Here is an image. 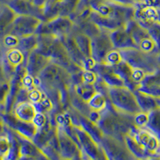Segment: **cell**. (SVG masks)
<instances>
[{
  "mask_svg": "<svg viewBox=\"0 0 160 160\" xmlns=\"http://www.w3.org/2000/svg\"><path fill=\"white\" fill-rule=\"evenodd\" d=\"M97 124L105 135L122 140L125 139L126 135H132L138 129L133 115L116 111L109 102L107 108L101 112Z\"/></svg>",
  "mask_w": 160,
  "mask_h": 160,
  "instance_id": "cell-1",
  "label": "cell"
},
{
  "mask_svg": "<svg viewBox=\"0 0 160 160\" xmlns=\"http://www.w3.org/2000/svg\"><path fill=\"white\" fill-rule=\"evenodd\" d=\"M36 50L51 62L63 67L71 75L83 71L71 59L59 37L38 35V48Z\"/></svg>",
  "mask_w": 160,
  "mask_h": 160,
  "instance_id": "cell-2",
  "label": "cell"
},
{
  "mask_svg": "<svg viewBox=\"0 0 160 160\" xmlns=\"http://www.w3.org/2000/svg\"><path fill=\"white\" fill-rule=\"evenodd\" d=\"M114 109L135 116L142 111L135 92L127 87H108L105 84L102 92Z\"/></svg>",
  "mask_w": 160,
  "mask_h": 160,
  "instance_id": "cell-3",
  "label": "cell"
},
{
  "mask_svg": "<svg viewBox=\"0 0 160 160\" xmlns=\"http://www.w3.org/2000/svg\"><path fill=\"white\" fill-rule=\"evenodd\" d=\"M118 51L123 61L128 62L131 68L142 71L147 75H151L160 68L158 54L147 53L138 48Z\"/></svg>",
  "mask_w": 160,
  "mask_h": 160,
  "instance_id": "cell-4",
  "label": "cell"
},
{
  "mask_svg": "<svg viewBox=\"0 0 160 160\" xmlns=\"http://www.w3.org/2000/svg\"><path fill=\"white\" fill-rule=\"evenodd\" d=\"M125 28L132 37L138 48L147 53L159 54L156 43L151 38L148 30L141 25L136 19L133 18L130 20L126 24Z\"/></svg>",
  "mask_w": 160,
  "mask_h": 160,
  "instance_id": "cell-5",
  "label": "cell"
},
{
  "mask_svg": "<svg viewBox=\"0 0 160 160\" xmlns=\"http://www.w3.org/2000/svg\"><path fill=\"white\" fill-rule=\"evenodd\" d=\"M99 144L109 160H140L131 152L125 139L104 135Z\"/></svg>",
  "mask_w": 160,
  "mask_h": 160,
  "instance_id": "cell-6",
  "label": "cell"
},
{
  "mask_svg": "<svg viewBox=\"0 0 160 160\" xmlns=\"http://www.w3.org/2000/svg\"><path fill=\"white\" fill-rule=\"evenodd\" d=\"M75 28V22L68 16H58L48 21H42L37 35H48L62 37L68 35Z\"/></svg>",
  "mask_w": 160,
  "mask_h": 160,
  "instance_id": "cell-7",
  "label": "cell"
},
{
  "mask_svg": "<svg viewBox=\"0 0 160 160\" xmlns=\"http://www.w3.org/2000/svg\"><path fill=\"white\" fill-rule=\"evenodd\" d=\"M42 20L32 15H17L8 30V34L24 38L36 34Z\"/></svg>",
  "mask_w": 160,
  "mask_h": 160,
  "instance_id": "cell-8",
  "label": "cell"
},
{
  "mask_svg": "<svg viewBox=\"0 0 160 160\" xmlns=\"http://www.w3.org/2000/svg\"><path fill=\"white\" fill-rule=\"evenodd\" d=\"M0 118L3 121L6 128L22 138L32 140L38 131V128L34 122L19 120L12 113H5L0 110Z\"/></svg>",
  "mask_w": 160,
  "mask_h": 160,
  "instance_id": "cell-9",
  "label": "cell"
},
{
  "mask_svg": "<svg viewBox=\"0 0 160 160\" xmlns=\"http://www.w3.org/2000/svg\"><path fill=\"white\" fill-rule=\"evenodd\" d=\"M133 137L148 158L160 155V137L148 128H138Z\"/></svg>",
  "mask_w": 160,
  "mask_h": 160,
  "instance_id": "cell-10",
  "label": "cell"
},
{
  "mask_svg": "<svg viewBox=\"0 0 160 160\" xmlns=\"http://www.w3.org/2000/svg\"><path fill=\"white\" fill-rule=\"evenodd\" d=\"M110 33L102 30L98 35L91 38L92 58L96 64L105 63L108 54L115 49Z\"/></svg>",
  "mask_w": 160,
  "mask_h": 160,
  "instance_id": "cell-11",
  "label": "cell"
},
{
  "mask_svg": "<svg viewBox=\"0 0 160 160\" xmlns=\"http://www.w3.org/2000/svg\"><path fill=\"white\" fill-rule=\"evenodd\" d=\"M57 139L61 160L72 159L82 155V151L78 142L68 134L64 128H57Z\"/></svg>",
  "mask_w": 160,
  "mask_h": 160,
  "instance_id": "cell-12",
  "label": "cell"
},
{
  "mask_svg": "<svg viewBox=\"0 0 160 160\" xmlns=\"http://www.w3.org/2000/svg\"><path fill=\"white\" fill-rule=\"evenodd\" d=\"M27 58L28 54L18 48L2 51V64L9 81L20 68L25 67Z\"/></svg>",
  "mask_w": 160,
  "mask_h": 160,
  "instance_id": "cell-13",
  "label": "cell"
},
{
  "mask_svg": "<svg viewBox=\"0 0 160 160\" xmlns=\"http://www.w3.org/2000/svg\"><path fill=\"white\" fill-rule=\"evenodd\" d=\"M71 32L68 35L60 37V39L62 40V43L65 46L66 49L68 51L70 57L82 69L93 70L94 67L95 66V63L90 62L89 60L86 58L84 54L82 52L81 49L78 47V43L75 41V38H74Z\"/></svg>",
  "mask_w": 160,
  "mask_h": 160,
  "instance_id": "cell-14",
  "label": "cell"
},
{
  "mask_svg": "<svg viewBox=\"0 0 160 160\" xmlns=\"http://www.w3.org/2000/svg\"><path fill=\"white\" fill-rule=\"evenodd\" d=\"M17 15H32L44 20L43 10L29 0H8L6 2Z\"/></svg>",
  "mask_w": 160,
  "mask_h": 160,
  "instance_id": "cell-15",
  "label": "cell"
},
{
  "mask_svg": "<svg viewBox=\"0 0 160 160\" xmlns=\"http://www.w3.org/2000/svg\"><path fill=\"white\" fill-rule=\"evenodd\" d=\"M99 79L108 87H124L123 80L117 74L113 67L107 64H95L93 68Z\"/></svg>",
  "mask_w": 160,
  "mask_h": 160,
  "instance_id": "cell-16",
  "label": "cell"
},
{
  "mask_svg": "<svg viewBox=\"0 0 160 160\" xmlns=\"http://www.w3.org/2000/svg\"><path fill=\"white\" fill-rule=\"evenodd\" d=\"M50 62L51 61L49 58L35 49L28 55L25 67L28 74L36 78Z\"/></svg>",
  "mask_w": 160,
  "mask_h": 160,
  "instance_id": "cell-17",
  "label": "cell"
},
{
  "mask_svg": "<svg viewBox=\"0 0 160 160\" xmlns=\"http://www.w3.org/2000/svg\"><path fill=\"white\" fill-rule=\"evenodd\" d=\"M110 35H111V40L115 49L123 50L138 48L132 37L128 32L125 28L115 30L110 33Z\"/></svg>",
  "mask_w": 160,
  "mask_h": 160,
  "instance_id": "cell-18",
  "label": "cell"
},
{
  "mask_svg": "<svg viewBox=\"0 0 160 160\" xmlns=\"http://www.w3.org/2000/svg\"><path fill=\"white\" fill-rule=\"evenodd\" d=\"M11 113L19 120L28 122H34V119L38 111L32 102L26 101L17 103Z\"/></svg>",
  "mask_w": 160,
  "mask_h": 160,
  "instance_id": "cell-19",
  "label": "cell"
},
{
  "mask_svg": "<svg viewBox=\"0 0 160 160\" xmlns=\"http://www.w3.org/2000/svg\"><path fill=\"white\" fill-rule=\"evenodd\" d=\"M72 35L75 38V41L78 43V47L83 53L86 58L89 60L90 62L95 63V60L92 58V51H91V38L87 35L86 34L80 31L75 27L72 31ZM96 64V63H95Z\"/></svg>",
  "mask_w": 160,
  "mask_h": 160,
  "instance_id": "cell-20",
  "label": "cell"
},
{
  "mask_svg": "<svg viewBox=\"0 0 160 160\" xmlns=\"http://www.w3.org/2000/svg\"><path fill=\"white\" fill-rule=\"evenodd\" d=\"M17 15L9 6L2 3L0 7V37L8 34V30Z\"/></svg>",
  "mask_w": 160,
  "mask_h": 160,
  "instance_id": "cell-21",
  "label": "cell"
},
{
  "mask_svg": "<svg viewBox=\"0 0 160 160\" xmlns=\"http://www.w3.org/2000/svg\"><path fill=\"white\" fill-rule=\"evenodd\" d=\"M134 92H135V96L137 98V101H138V105H139L142 111L149 113L150 111L158 108L157 98H154L153 96L148 95L146 93L138 91V90L134 91Z\"/></svg>",
  "mask_w": 160,
  "mask_h": 160,
  "instance_id": "cell-22",
  "label": "cell"
},
{
  "mask_svg": "<svg viewBox=\"0 0 160 160\" xmlns=\"http://www.w3.org/2000/svg\"><path fill=\"white\" fill-rule=\"evenodd\" d=\"M72 89L80 98H82L84 101L88 102L95 95V93L98 91L95 88V85L85 83V82L72 84Z\"/></svg>",
  "mask_w": 160,
  "mask_h": 160,
  "instance_id": "cell-23",
  "label": "cell"
},
{
  "mask_svg": "<svg viewBox=\"0 0 160 160\" xmlns=\"http://www.w3.org/2000/svg\"><path fill=\"white\" fill-rule=\"evenodd\" d=\"M88 104L92 111L102 112L108 107V100L103 93L97 91L95 95L89 100Z\"/></svg>",
  "mask_w": 160,
  "mask_h": 160,
  "instance_id": "cell-24",
  "label": "cell"
},
{
  "mask_svg": "<svg viewBox=\"0 0 160 160\" xmlns=\"http://www.w3.org/2000/svg\"><path fill=\"white\" fill-rule=\"evenodd\" d=\"M18 48L28 55L30 52L38 48V35L35 34L30 36L21 38Z\"/></svg>",
  "mask_w": 160,
  "mask_h": 160,
  "instance_id": "cell-25",
  "label": "cell"
},
{
  "mask_svg": "<svg viewBox=\"0 0 160 160\" xmlns=\"http://www.w3.org/2000/svg\"><path fill=\"white\" fill-rule=\"evenodd\" d=\"M81 0H60V16L70 17L75 12Z\"/></svg>",
  "mask_w": 160,
  "mask_h": 160,
  "instance_id": "cell-26",
  "label": "cell"
},
{
  "mask_svg": "<svg viewBox=\"0 0 160 160\" xmlns=\"http://www.w3.org/2000/svg\"><path fill=\"white\" fill-rule=\"evenodd\" d=\"M122 61V55H121V53L118 50L114 49L111 51L108 55L107 58L105 60V63L107 65L109 66H115L118 64L119 62H121Z\"/></svg>",
  "mask_w": 160,
  "mask_h": 160,
  "instance_id": "cell-27",
  "label": "cell"
},
{
  "mask_svg": "<svg viewBox=\"0 0 160 160\" xmlns=\"http://www.w3.org/2000/svg\"><path fill=\"white\" fill-rule=\"evenodd\" d=\"M9 82L0 83V107H2V106L4 107L6 100H7V98H8V93H9Z\"/></svg>",
  "mask_w": 160,
  "mask_h": 160,
  "instance_id": "cell-28",
  "label": "cell"
},
{
  "mask_svg": "<svg viewBox=\"0 0 160 160\" xmlns=\"http://www.w3.org/2000/svg\"><path fill=\"white\" fill-rule=\"evenodd\" d=\"M9 82L8 76L6 75L5 70L2 64V51L0 49V83H5Z\"/></svg>",
  "mask_w": 160,
  "mask_h": 160,
  "instance_id": "cell-29",
  "label": "cell"
},
{
  "mask_svg": "<svg viewBox=\"0 0 160 160\" xmlns=\"http://www.w3.org/2000/svg\"><path fill=\"white\" fill-rule=\"evenodd\" d=\"M110 1L116 2H118V3L125 4V5L136 6L142 2V0H110Z\"/></svg>",
  "mask_w": 160,
  "mask_h": 160,
  "instance_id": "cell-30",
  "label": "cell"
},
{
  "mask_svg": "<svg viewBox=\"0 0 160 160\" xmlns=\"http://www.w3.org/2000/svg\"><path fill=\"white\" fill-rule=\"evenodd\" d=\"M60 0H47V2H46V5L43 8V11L44 10H48L49 8H52L55 4L58 3L59 2Z\"/></svg>",
  "mask_w": 160,
  "mask_h": 160,
  "instance_id": "cell-31",
  "label": "cell"
},
{
  "mask_svg": "<svg viewBox=\"0 0 160 160\" xmlns=\"http://www.w3.org/2000/svg\"><path fill=\"white\" fill-rule=\"evenodd\" d=\"M33 2H34V4L36 5L37 7L42 8V9L43 10L44 7H45L46 5V2H47V0H34Z\"/></svg>",
  "mask_w": 160,
  "mask_h": 160,
  "instance_id": "cell-32",
  "label": "cell"
},
{
  "mask_svg": "<svg viewBox=\"0 0 160 160\" xmlns=\"http://www.w3.org/2000/svg\"><path fill=\"white\" fill-rule=\"evenodd\" d=\"M6 132V127L4 124L3 121L1 118H0V135H2V134Z\"/></svg>",
  "mask_w": 160,
  "mask_h": 160,
  "instance_id": "cell-33",
  "label": "cell"
},
{
  "mask_svg": "<svg viewBox=\"0 0 160 160\" xmlns=\"http://www.w3.org/2000/svg\"><path fill=\"white\" fill-rule=\"evenodd\" d=\"M17 160H38V157H31V156H23L21 155Z\"/></svg>",
  "mask_w": 160,
  "mask_h": 160,
  "instance_id": "cell-34",
  "label": "cell"
},
{
  "mask_svg": "<svg viewBox=\"0 0 160 160\" xmlns=\"http://www.w3.org/2000/svg\"><path fill=\"white\" fill-rule=\"evenodd\" d=\"M148 160H160V155L159 156H155V157H151L149 158Z\"/></svg>",
  "mask_w": 160,
  "mask_h": 160,
  "instance_id": "cell-35",
  "label": "cell"
},
{
  "mask_svg": "<svg viewBox=\"0 0 160 160\" xmlns=\"http://www.w3.org/2000/svg\"><path fill=\"white\" fill-rule=\"evenodd\" d=\"M68 160H82V155H81V156L76 157V158H72V159H68Z\"/></svg>",
  "mask_w": 160,
  "mask_h": 160,
  "instance_id": "cell-36",
  "label": "cell"
},
{
  "mask_svg": "<svg viewBox=\"0 0 160 160\" xmlns=\"http://www.w3.org/2000/svg\"><path fill=\"white\" fill-rule=\"evenodd\" d=\"M8 1V0H0V2H1V3H6Z\"/></svg>",
  "mask_w": 160,
  "mask_h": 160,
  "instance_id": "cell-37",
  "label": "cell"
},
{
  "mask_svg": "<svg viewBox=\"0 0 160 160\" xmlns=\"http://www.w3.org/2000/svg\"><path fill=\"white\" fill-rule=\"evenodd\" d=\"M29 1H31V2H33V1H34V0H29Z\"/></svg>",
  "mask_w": 160,
  "mask_h": 160,
  "instance_id": "cell-38",
  "label": "cell"
},
{
  "mask_svg": "<svg viewBox=\"0 0 160 160\" xmlns=\"http://www.w3.org/2000/svg\"><path fill=\"white\" fill-rule=\"evenodd\" d=\"M1 5H2V3H1V2H0V7H1Z\"/></svg>",
  "mask_w": 160,
  "mask_h": 160,
  "instance_id": "cell-39",
  "label": "cell"
}]
</instances>
